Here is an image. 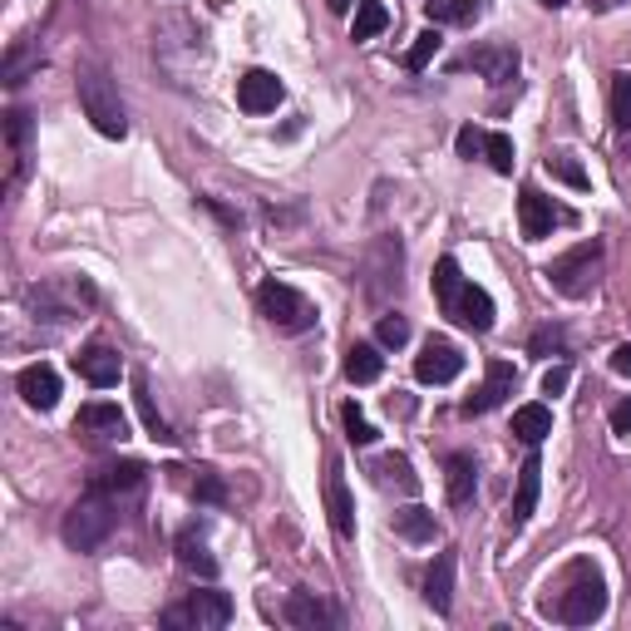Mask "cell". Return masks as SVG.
I'll use <instances>...</instances> for the list:
<instances>
[{
  "mask_svg": "<svg viewBox=\"0 0 631 631\" xmlns=\"http://www.w3.org/2000/svg\"><path fill=\"white\" fill-rule=\"evenodd\" d=\"M435 301H439V311L454 325H464V331H473V335L493 331V316H499L493 311V297L483 287H473V281H464L454 257L435 261Z\"/></svg>",
  "mask_w": 631,
  "mask_h": 631,
  "instance_id": "1",
  "label": "cell"
},
{
  "mask_svg": "<svg viewBox=\"0 0 631 631\" xmlns=\"http://www.w3.org/2000/svg\"><path fill=\"white\" fill-rule=\"evenodd\" d=\"M548 617H557L563 627H592L597 617L607 612V582L602 573H597L587 557H577L573 567H567L563 587H557V597L548 607H543Z\"/></svg>",
  "mask_w": 631,
  "mask_h": 631,
  "instance_id": "2",
  "label": "cell"
},
{
  "mask_svg": "<svg viewBox=\"0 0 631 631\" xmlns=\"http://www.w3.org/2000/svg\"><path fill=\"white\" fill-rule=\"evenodd\" d=\"M75 89L84 104V119H89L104 139H124V133H129V119H124V104H119V84L109 79V69H104L99 60H79Z\"/></svg>",
  "mask_w": 631,
  "mask_h": 631,
  "instance_id": "3",
  "label": "cell"
},
{
  "mask_svg": "<svg viewBox=\"0 0 631 631\" xmlns=\"http://www.w3.org/2000/svg\"><path fill=\"white\" fill-rule=\"evenodd\" d=\"M119 528V499L104 489H89L75 509L65 513V523H60V538L69 543L75 553H94L109 543V533Z\"/></svg>",
  "mask_w": 631,
  "mask_h": 631,
  "instance_id": "4",
  "label": "cell"
},
{
  "mask_svg": "<svg viewBox=\"0 0 631 631\" xmlns=\"http://www.w3.org/2000/svg\"><path fill=\"white\" fill-rule=\"evenodd\" d=\"M99 301V291L89 287L84 277H69V281H35L25 287V311L35 321H50V325H69V321H84V311Z\"/></svg>",
  "mask_w": 631,
  "mask_h": 631,
  "instance_id": "5",
  "label": "cell"
},
{
  "mask_svg": "<svg viewBox=\"0 0 631 631\" xmlns=\"http://www.w3.org/2000/svg\"><path fill=\"white\" fill-rule=\"evenodd\" d=\"M543 277L553 281L563 297H587V291L597 287V277H602V242H577L573 252H563L557 261H548V271Z\"/></svg>",
  "mask_w": 631,
  "mask_h": 631,
  "instance_id": "6",
  "label": "cell"
},
{
  "mask_svg": "<svg viewBox=\"0 0 631 631\" xmlns=\"http://www.w3.org/2000/svg\"><path fill=\"white\" fill-rule=\"evenodd\" d=\"M257 311L267 316L277 331H291V335L316 325V307L301 297L297 287H287V281H261L257 287Z\"/></svg>",
  "mask_w": 631,
  "mask_h": 631,
  "instance_id": "7",
  "label": "cell"
},
{
  "mask_svg": "<svg viewBox=\"0 0 631 631\" xmlns=\"http://www.w3.org/2000/svg\"><path fill=\"white\" fill-rule=\"evenodd\" d=\"M233 622V597L227 592H193L183 607H168L163 627H197V631H217Z\"/></svg>",
  "mask_w": 631,
  "mask_h": 631,
  "instance_id": "8",
  "label": "cell"
},
{
  "mask_svg": "<svg viewBox=\"0 0 631 631\" xmlns=\"http://www.w3.org/2000/svg\"><path fill=\"white\" fill-rule=\"evenodd\" d=\"M449 69H479L489 84H513L518 79V50L513 45H479L449 60Z\"/></svg>",
  "mask_w": 631,
  "mask_h": 631,
  "instance_id": "9",
  "label": "cell"
},
{
  "mask_svg": "<svg viewBox=\"0 0 631 631\" xmlns=\"http://www.w3.org/2000/svg\"><path fill=\"white\" fill-rule=\"evenodd\" d=\"M513 385H518V371H513L509 361H489V375H483V385L473 391L464 405H459V415L473 419V415H489V409H499L503 399L513 395Z\"/></svg>",
  "mask_w": 631,
  "mask_h": 631,
  "instance_id": "10",
  "label": "cell"
},
{
  "mask_svg": "<svg viewBox=\"0 0 631 631\" xmlns=\"http://www.w3.org/2000/svg\"><path fill=\"white\" fill-rule=\"evenodd\" d=\"M464 371V355L454 341H425V351L415 355V381L419 385H449Z\"/></svg>",
  "mask_w": 631,
  "mask_h": 631,
  "instance_id": "11",
  "label": "cell"
},
{
  "mask_svg": "<svg viewBox=\"0 0 631 631\" xmlns=\"http://www.w3.org/2000/svg\"><path fill=\"white\" fill-rule=\"evenodd\" d=\"M557 223H567L563 207H557L548 193H538L533 183L523 188V193H518V227H523V237H528V242H543Z\"/></svg>",
  "mask_w": 631,
  "mask_h": 631,
  "instance_id": "12",
  "label": "cell"
},
{
  "mask_svg": "<svg viewBox=\"0 0 631 631\" xmlns=\"http://www.w3.org/2000/svg\"><path fill=\"white\" fill-rule=\"evenodd\" d=\"M75 435H89V439H129V419H124V409L109 405V399H89V405H79V415H75Z\"/></svg>",
  "mask_w": 631,
  "mask_h": 631,
  "instance_id": "13",
  "label": "cell"
},
{
  "mask_svg": "<svg viewBox=\"0 0 631 631\" xmlns=\"http://www.w3.org/2000/svg\"><path fill=\"white\" fill-rule=\"evenodd\" d=\"M325 513H331L335 538L351 543L355 538V499H351V489H345V473H341L335 459L325 464Z\"/></svg>",
  "mask_w": 631,
  "mask_h": 631,
  "instance_id": "14",
  "label": "cell"
},
{
  "mask_svg": "<svg viewBox=\"0 0 631 631\" xmlns=\"http://www.w3.org/2000/svg\"><path fill=\"white\" fill-rule=\"evenodd\" d=\"M538 493H543V454H538V449H528V459H523V469H518V489H513V503H509V523H513V528H523V523L533 518Z\"/></svg>",
  "mask_w": 631,
  "mask_h": 631,
  "instance_id": "15",
  "label": "cell"
},
{
  "mask_svg": "<svg viewBox=\"0 0 631 631\" xmlns=\"http://www.w3.org/2000/svg\"><path fill=\"white\" fill-rule=\"evenodd\" d=\"M281 79L271 75V69H247V75L237 79V109L247 114H271L281 104Z\"/></svg>",
  "mask_w": 631,
  "mask_h": 631,
  "instance_id": "16",
  "label": "cell"
},
{
  "mask_svg": "<svg viewBox=\"0 0 631 631\" xmlns=\"http://www.w3.org/2000/svg\"><path fill=\"white\" fill-rule=\"evenodd\" d=\"M15 391H20V399H25L30 409H55L60 405V375H55V365H45V361L25 365V371L15 375Z\"/></svg>",
  "mask_w": 631,
  "mask_h": 631,
  "instance_id": "17",
  "label": "cell"
},
{
  "mask_svg": "<svg viewBox=\"0 0 631 631\" xmlns=\"http://www.w3.org/2000/svg\"><path fill=\"white\" fill-rule=\"evenodd\" d=\"M75 371H79V381L94 385V391H109V385H119L124 361H119V351H109V345H84L75 355Z\"/></svg>",
  "mask_w": 631,
  "mask_h": 631,
  "instance_id": "18",
  "label": "cell"
},
{
  "mask_svg": "<svg viewBox=\"0 0 631 631\" xmlns=\"http://www.w3.org/2000/svg\"><path fill=\"white\" fill-rule=\"evenodd\" d=\"M281 617H287V627H297V631L341 627V612H335V607H325L321 597H311V592H291L287 607H281Z\"/></svg>",
  "mask_w": 631,
  "mask_h": 631,
  "instance_id": "19",
  "label": "cell"
},
{
  "mask_svg": "<svg viewBox=\"0 0 631 631\" xmlns=\"http://www.w3.org/2000/svg\"><path fill=\"white\" fill-rule=\"evenodd\" d=\"M454 553H439L435 567L425 573V602L435 607L439 617H449V607H454Z\"/></svg>",
  "mask_w": 631,
  "mask_h": 631,
  "instance_id": "20",
  "label": "cell"
},
{
  "mask_svg": "<svg viewBox=\"0 0 631 631\" xmlns=\"http://www.w3.org/2000/svg\"><path fill=\"white\" fill-rule=\"evenodd\" d=\"M385 345L381 341H355L351 345V351H345V381H351V385H375V381H381V371H385Z\"/></svg>",
  "mask_w": 631,
  "mask_h": 631,
  "instance_id": "21",
  "label": "cell"
},
{
  "mask_svg": "<svg viewBox=\"0 0 631 631\" xmlns=\"http://www.w3.org/2000/svg\"><path fill=\"white\" fill-rule=\"evenodd\" d=\"M445 489H449V503H454V509L473 503V489H479V464H473V454L445 459Z\"/></svg>",
  "mask_w": 631,
  "mask_h": 631,
  "instance_id": "22",
  "label": "cell"
},
{
  "mask_svg": "<svg viewBox=\"0 0 631 631\" xmlns=\"http://www.w3.org/2000/svg\"><path fill=\"white\" fill-rule=\"evenodd\" d=\"M143 479H149V469L129 459V464H99V469H94V479H89V489H104V493H114V499H119V493L143 489Z\"/></svg>",
  "mask_w": 631,
  "mask_h": 631,
  "instance_id": "23",
  "label": "cell"
},
{
  "mask_svg": "<svg viewBox=\"0 0 631 631\" xmlns=\"http://www.w3.org/2000/svg\"><path fill=\"white\" fill-rule=\"evenodd\" d=\"M553 435V409L548 405H518L513 409V439H523L528 449H538Z\"/></svg>",
  "mask_w": 631,
  "mask_h": 631,
  "instance_id": "24",
  "label": "cell"
},
{
  "mask_svg": "<svg viewBox=\"0 0 631 631\" xmlns=\"http://www.w3.org/2000/svg\"><path fill=\"white\" fill-rule=\"evenodd\" d=\"M6 139H10V188L25 178V158H30V114L10 109L6 114Z\"/></svg>",
  "mask_w": 631,
  "mask_h": 631,
  "instance_id": "25",
  "label": "cell"
},
{
  "mask_svg": "<svg viewBox=\"0 0 631 631\" xmlns=\"http://www.w3.org/2000/svg\"><path fill=\"white\" fill-rule=\"evenodd\" d=\"M399 261H405V252H399V237H381V242H375V252H371V271H375L371 291L399 287Z\"/></svg>",
  "mask_w": 631,
  "mask_h": 631,
  "instance_id": "26",
  "label": "cell"
},
{
  "mask_svg": "<svg viewBox=\"0 0 631 631\" xmlns=\"http://www.w3.org/2000/svg\"><path fill=\"white\" fill-rule=\"evenodd\" d=\"M375 483L381 489H399V493H419V473L409 469V459L405 454H385V459H375Z\"/></svg>",
  "mask_w": 631,
  "mask_h": 631,
  "instance_id": "27",
  "label": "cell"
},
{
  "mask_svg": "<svg viewBox=\"0 0 631 631\" xmlns=\"http://www.w3.org/2000/svg\"><path fill=\"white\" fill-rule=\"evenodd\" d=\"M133 405H139V415H143V429L158 439V445H173V429H168V419L158 415V405H153V395H149V381L143 375H133Z\"/></svg>",
  "mask_w": 631,
  "mask_h": 631,
  "instance_id": "28",
  "label": "cell"
},
{
  "mask_svg": "<svg viewBox=\"0 0 631 631\" xmlns=\"http://www.w3.org/2000/svg\"><path fill=\"white\" fill-rule=\"evenodd\" d=\"M395 533H399L405 543H435L439 523H435V513L415 503V509H399V513H395Z\"/></svg>",
  "mask_w": 631,
  "mask_h": 631,
  "instance_id": "29",
  "label": "cell"
},
{
  "mask_svg": "<svg viewBox=\"0 0 631 631\" xmlns=\"http://www.w3.org/2000/svg\"><path fill=\"white\" fill-rule=\"evenodd\" d=\"M178 563H183L193 577H203V582H213V577H217V557L207 553V543L193 538V533H183V538H178Z\"/></svg>",
  "mask_w": 631,
  "mask_h": 631,
  "instance_id": "30",
  "label": "cell"
},
{
  "mask_svg": "<svg viewBox=\"0 0 631 631\" xmlns=\"http://www.w3.org/2000/svg\"><path fill=\"white\" fill-rule=\"evenodd\" d=\"M385 25H391V10H385V0H355V25H351L355 45H361V40H375Z\"/></svg>",
  "mask_w": 631,
  "mask_h": 631,
  "instance_id": "31",
  "label": "cell"
},
{
  "mask_svg": "<svg viewBox=\"0 0 631 631\" xmlns=\"http://www.w3.org/2000/svg\"><path fill=\"white\" fill-rule=\"evenodd\" d=\"M429 25H473L479 20V6L473 0H425Z\"/></svg>",
  "mask_w": 631,
  "mask_h": 631,
  "instance_id": "32",
  "label": "cell"
},
{
  "mask_svg": "<svg viewBox=\"0 0 631 631\" xmlns=\"http://www.w3.org/2000/svg\"><path fill=\"white\" fill-rule=\"evenodd\" d=\"M607 104H612V129L627 133L631 129V75H627V69H617V75H612V99H607Z\"/></svg>",
  "mask_w": 631,
  "mask_h": 631,
  "instance_id": "33",
  "label": "cell"
},
{
  "mask_svg": "<svg viewBox=\"0 0 631 631\" xmlns=\"http://www.w3.org/2000/svg\"><path fill=\"white\" fill-rule=\"evenodd\" d=\"M439 45H445V40H439V25H435V30H425V35H415V45L405 50V69H409V75L429 69V60L439 55Z\"/></svg>",
  "mask_w": 631,
  "mask_h": 631,
  "instance_id": "34",
  "label": "cell"
},
{
  "mask_svg": "<svg viewBox=\"0 0 631 631\" xmlns=\"http://www.w3.org/2000/svg\"><path fill=\"white\" fill-rule=\"evenodd\" d=\"M193 499H197V503H213V509H223V503H227V483H223V473H213V469H193Z\"/></svg>",
  "mask_w": 631,
  "mask_h": 631,
  "instance_id": "35",
  "label": "cell"
},
{
  "mask_svg": "<svg viewBox=\"0 0 631 631\" xmlns=\"http://www.w3.org/2000/svg\"><path fill=\"white\" fill-rule=\"evenodd\" d=\"M341 425H345V439H351V445H361V449L381 439V435H375V425H371V419H365L355 405H341Z\"/></svg>",
  "mask_w": 631,
  "mask_h": 631,
  "instance_id": "36",
  "label": "cell"
},
{
  "mask_svg": "<svg viewBox=\"0 0 631 631\" xmlns=\"http://www.w3.org/2000/svg\"><path fill=\"white\" fill-rule=\"evenodd\" d=\"M548 173L557 178V183H567V188H587V183H592V178H587V168L577 163L573 153H553L548 158Z\"/></svg>",
  "mask_w": 631,
  "mask_h": 631,
  "instance_id": "37",
  "label": "cell"
},
{
  "mask_svg": "<svg viewBox=\"0 0 631 631\" xmlns=\"http://www.w3.org/2000/svg\"><path fill=\"white\" fill-rule=\"evenodd\" d=\"M483 158H489L493 173H513V139L509 133H489L483 139Z\"/></svg>",
  "mask_w": 631,
  "mask_h": 631,
  "instance_id": "38",
  "label": "cell"
},
{
  "mask_svg": "<svg viewBox=\"0 0 631 631\" xmlns=\"http://www.w3.org/2000/svg\"><path fill=\"white\" fill-rule=\"evenodd\" d=\"M375 341H381L385 351H399V345L409 341V321L399 311L395 316H381V325H375Z\"/></svg>",
  "mask_w": 631,
  "mask_h": 631,
  "instance_id": "39",
  "label": "cell"
},
{
  "mask_svg": "<svg viewBox=\"0 0 631 631\" xmlns=\"http://www.w3.org/2000/svg\"><path fill=\"white\" fill-rule=\"evenodd\" d=\"M30 65H40V50H30V45H15L6 55V84H25V69Z\"/></svg>",
  "mask_w": 631,
  "mask_h": 631,
  "instance_id": "40",
  "label": "cell"
},
{
  "mask_svg": "<svg viewBox=\"0 0 631 631\" xmlns=\"http://www.w3.org/2000/svg\"><path fill=\"white\" fill-rule=\"evenodd\" d=\"M483 139H489V133L483 129H473V124H464V129H459V139H454V149H459V158H483Z\"/></svg>",
  "mask_w": 631,
  "mask_h": 631,
  "instance_id": "41",
  "label": "cell"
},
{
  "mask_svg": "<svg viewBox=\"0 0 631 631\" xmlns=\"http://www.w3.org/2000/svg\"><path fill=\"white\" fill-rule=\"evenodd\" d=\"M533 355H548V351H563V331L557 325H543L538 335H533V345H528Z\"/></svg>",
  "mask_w": 631,
  "mask_h": 631,
  "instance_id": "42",
  "label": "cell"
},
{
  "mask_svg": "<svg viewBox=\"0 0 631 631\" xmlns=\"http://www.w3.org/2000/svg\"><path fill=\"white\" fill-rule=\"evenodd\" d=\"M567 385H573V371H567V365H553V371H543V395H563Z\"/></svg>",
  "mask_w": 631,
  "mask_h": 631,
  "instance_id": "43",
  "label": "cell"
},
{
  "mask_svg": "<svg viewBox=\"0 0 631 631\" xmlns=\"http://www.w3.org/2000/svg\"><path fill=\"white\" fill-rule=\"evenodd\" d=\"M612 435H631V399H622L612 409Z\"/></svg>",
  "mask_w": 631,
  "mask_h": 631,
  "instance_id": "44",
  "label": "cell"
},
{
  "mask_svg": "<svg viewBox=\"0 0 631 631\" xmlns=\"http://www.w3.org/2000/svg\"><path fill=\"white\" fill-rule=\"evenodd\" d=\"M612 371H617V375H631V341L612 351Z\"/></svg>",
  "mask_w": 631,
  "mask_h": 631,
  "instance_id": "45",
  "label": "cell"
},
{
  "mask_svg": "<svg viewBox=\"0 0 631 631\" xmlns=\"http://www.w3.org/2000/svg\"><path fill=\"white\" fill-rule=\"evenodd\" d=\"M325 6H331V10H335V15H345V10H351V6H355V0H325Z\"/></svg>",
  "mask_w": 631,
  "mask_h": 631,
  "instance_id": "46",
  "label": "cell"
},
{
  "mask_svg": "<svg viewBox=\"0 0 631 631\" xmlns=\"http://www.w3.org/2000/svg\"><path fill=\"white\" fill-rule=\"evenodd\" d=\"M617 6H627V0H592V10H617Z\"/></svg>",
  "mask_w": 631,
  "mask_h": 631,
  "instance_id": "47",
  "label": "cell"
},
{
  "mask_svg": "<svg viewBox=\"0 0 631 631\" xmlns=\"http://www.w3.org/2000/svg\"><path fill=\"white\" fill-rule=\"evenodd\" d=\"M538 6H548V10H563V6H567V0H538Z\"/></svg>",
  "mask_w": 631,
  "mask_h": 631,
  "instance_id": "48",
  "label": "cell"
}]
</instances>
